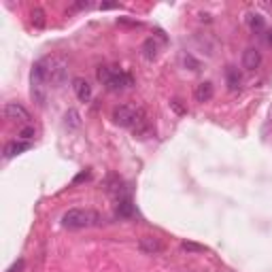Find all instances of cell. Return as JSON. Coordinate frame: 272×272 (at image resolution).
I'll return each mask as SVG.
<instances>
[{"label": "cell", "mask_w": 272, "mask_h": 272, "mask_svg": "<svg viewBox=\"0 0 272 272\" xmlns=\"http://www.w3.org/2000/svg\"><path fill=\"white\" fill-rule=\"evenodd\" d=\"M225 79H228V87L232 89H238V85H240V75H238V70L234 68V66H230L228 70H225Z\"/></svg>", "instance_id": "15"}, {"label": "cell", "mask_w": 272, "mask_h": 272, "mask_svg": "<svg viewBox=\"0 0 272 272\" xmlns=\"http://www.w3.org/2000/svg\"><path fill=\"white\" fill-rule=\"evenodd\" d=\"M181 249L187 251V253H206L204 244H198V242H192V240H183L181 242Z\"/></svg>", "instance_id": "17"}, {"label": "cell", "mask_w": 272, "mask_h": 272, "mask_svg": "<svg viewBox=\"0 0 272 272\" xmlns=\"http://www.w3.org/2000/svg\"><path fill=\"white\" fill-rule=\"evenodd\" d=\"M268 43L272 45V30H270V34H268Z\"/></svg>", "instance_id": "25"}, {"label": "cell", "mask_w": 272, "mask_h": 272, "mask_svg": "<svg viewBox=\"0 0 272 272\" xmlns=\"http://www.w3.org/2000/svg\"><path fill=\"white\" fill-rule=\"evenodd\" d=\"M85 179H89V172L85 170V172H81V175L75 179V183H81V181H85Z\"/></svg>", "instance_id": "23"}, {"label": "cell", "mask_w": 272, "mask_h": 272, "mask_svg": "<svg viewBox=\"0 0 272 272\" xmlns=\"http://www.w3.org/2000/svg\"><path fill=\"white\" fill-rule=\"evenodd\" d=\"M30 17H32V24L36 26V28H43L45 26V13L41 11V9H32Z\"/></svg>", "instance_id": "18"}, {"label": "cell", "mask_w": 272, "mask_h": 272, "mask_svg": "<svg viewBox=\"0 0 272 272\" xmlns=\"http://www.w3.org/2000/svg\"><path fill=\"white\" fill-rule=\"evenodd\" d=\"M170 106H172V108H175V111H177V113H185V108H183V106H181V104H179V100H172V102H170Z\"/></svg>", "instance_id": "22"}, {"label": "cell", "mask_w": 272, "mask_h": 272, "mask_svg": "<svg viewBox=\"0 0 272 272\" xmlns=\"http://www.w3.org/2000/svg\"><path fill=\"white\" fill-rule=\"evenodd\" d=\"M117 7H119L117 3H104V5H100V9H117Z\"/></svg>", "instance_id": "24"}, {"label": "cell", "mask_w": 272, "mask_h": 272, "mask_svg": "<svg viewBox=\"0 0 272 272\" xmlns=\"http://www.w3.org/2000/svg\"><path fill=\"white\" fill-rule=\"evenodd\" d=\"M141 111H143L141 106H132V104L115 106V111H113V121H115L117 125H121V128H130V130H132V125H134L136 119H139Z\"/></svg>", "instance_id": "5"}, {"label": "cell", "mask_w": 272, "mask_h": 272, "mask_svg": "<svg viewBox=\"0 0 272 272\" xmlns=\"http://www.w3.org/2000/svg\"><path fill=\"white\" fill-rule=\"evenodd\" d=\"M34 134H36V130L32 128V125H28V128H24V130L20 132V139H22V141H28V143H30V139H32Z\"/></svg>", "instance_id": "20"}, {"label": "cell", "mask_w": 272, "mask_h": 272, "mask_svg": "<svg viewBox=\"0 0 272 272\" xmlns=\"http://www.w3.org/2000/svg\"><path fill=\"white\" fill-rule=\"evenodd\" d=\"M141 53H143V58H145V60L153 62V60L158 58V53H160V45H158V41L153 39V36H151V39H147V41L143 43V47H141Z\"/></svg>", "instance_id": "12"}, {"label": "cell", "mask_w": 272, "mask_h": 272, "mask_svg": "<svg viewBox=\"0 0 272 272\" xmlns=\"http://www.w3.org/2000/svg\"><path fill=\"white\" fill-rule=\"evenodd\" d=\"M64 125H66L70 132H75V130L81 128V115H79L77 108H68V111H66V115H64Z\"/></svg>", "instance_id": "14"}, {"label": "cell", "mask_w": 272, "mask_h": 272, "mask_svg": "<svg viewBox=\"0 0 272 272\" xmlns=\"http://www.w3.org/2000/svg\"><path fill=\"white\" fill-rule=\"evenodd\" d=\"M3 113H5V119L7 121H20V123H26L30 119V113H28V108L22 106L20 102H7L5 108H3Z\"/></svg>", "instance_id": "6"}, {"label": "cell", "mask_w": 272, "mask_h": 272, "mask_svg": "<svg viewBox=\"0 0 272 272\" xmlns=\"http://www.w3.org/2000/svg\"><path fill=\"white\" fill-rule=\"evenodd\" d=\"M72 92H75V96L79 98L81 102H89V100H92V96H94L92 85H89L85 79H81V77L72 79Z\"/></svg>", "instance_id": "7"}, {"label": "cell", "mask_w": 272, "mask_h": 272, "mask_svg": "<svg viewBox=\"0 0 272 272\" xmlns=\"http://www.w3.org/2000/svg\"><path fill=\"white\" fill-rule=\"evenodd\" d=\"M247 24H249V28L253 30V32H259V30H264V26H266V22H264V17L261 15H247Z\"/></svg>", "instance_id": "16"}, {"label": "cell", "mask_w": 272, "mask_h": 272, "mask_svg": "<svg viewBox=\"0 0 272 272\" xmlns=\"http://www.w3.org/2000/svg\"><path fill=\"white\" fill-rule=\"evenodd\" d=\"M139 249L143 253H147V255H158V253L164 251V244H162V240L156 238V236H143L139 240Z\"/></svg>", "instance_id": "8"}, {"label": "cell", "mask_w": 272, "mask_h": 272, "mask_svg": "<svg viewBox=\"0 0 272 272\" xmlns=\"http://www.w3.org/2000/svg\"><path fill=\"white\" fill-rule=\"evenodd\" d=\"M117 217H121V219H130L134 217V204H132V198H119V202H117Z\"/></svg>", "instance_id": "13"}, {"label": "cell", "mask_w": 272, "mask_h": 272, "mask_svg": "<svg viewBox=\"0 0 272 272\" xmlns=\"http://www.w3.org/2000/svg\"><path fill=\"white\" fill-rule=\"evenodd\" d=\"M45 68H47V81L53 87H62L68 81V62L60 56L45 58Z\"/></svg>", "instance_id": "4"}, {"label": "cell", "mask_w": 272, "mask_h": 272, "mask_svg": "<svg viewBox=\"0 0 272 272\" xmlns=\"http://www.w3.org/2000/svg\"><path fill=\"white\" fill-rule=\"evenodd\" d=\"M96 77L108 92H123V89L132 87V83H134L132 75H128V72H123V70L111 68V66H98Z\"/></svg>", "instance_id": "1"}, {"label": "cell", "mask_w": 272, "mask_h": 272, "mask_svg": "<svg viewBox=\"0 0 272 272\" xmlns=\"http://www.w3.org/2000/svg\"><path fill=\"white\" fill-rule=\"evenodd\" d=\"M89 7H92V3H87L85 0V3H75L70 7V11H81V9H89Z\"/></svg>", "instance_id": "21"}, {"label": "cell", "mask_w": 272, "mask_h": 272, "mask_svg": "<svg viewBox=\"0 0 272 272\" xmlns=\"http://www.w3.org/2000/svg\"><path fill=\"white\" fill-rule=\"evenodd\" d=\"M47 68H45V62L39 60L30 70V96L39 106H45V102H47Z\"/></svg>", "instance_id": "3"}, {"label": "cell", "mask_w": 272, "mask_h": 272, "mask_svg": "<svg viewBox=\"0 0 272 272\" xmlns=\"http://www.w3.org/2000/svg\"><path fill=\"white\" fill-rule=\"evenodd\" d=\"M215 96V89H213V83L211 81H204V83H200L196 87V92H194V98H196V102H208L211 98Z\"/></svg>", "instance_id": "11"}, {"label": "cell", "mask_w": 272, "mask_h": 272, "mask_svg": "<svg viewBox=\"0 0 272 272\" xmlns=\"http://www.w3.org/2000/svg\"><path fill=\"white\" fill-rule=\"evenodd\" d=\"M60 221L68 230H83V228H92V225L100 223V215L89 211V208H68L62 215Z\"/></svg>", "instance_id": "2"}, {"label": "cell", "mask_w": 272, "mask_h": 272, "mask_svg": "<svg viewBox=\"0 0 272 272\" xmlns=\"http://www.w3.org/2000/svg\"><path fill=\"white\" fill-rule=\"evenodd\" d=\"M183 64L189 66V70H200V62L192 58V53H185L183 56Z\"/></svg>", "instance_id": "19"}, {"label": "cell", "mask_w": 272, "mask_h": 272, "mask_svg": "<svg viewBox=\"0 0 272 272\" xmlns=\"http://www.w3.org/2000/svg\"><path fill=\"white\" fill-rule=\"evenodd\" d=\"M242 66L247 68V70L259 68L261 66V53H259V49H255V47L244 49V53H242Z\"/></svg>", "instance_id": "9"}, {"label": "cell", "mask_w": 272, "mask_h": 272, "mask_svg": "<svg viewBox=\"0 0 272 272\" xmlns=\"http://www.w3.org/2000/svg\"><path fill=\"white\" fill-rule=\"evenodd\" d=\"M30 147H32V143H28V141H11V143L5 145V158L11 160L15 156H20V153L28 151Z\"/></svg>", "instance_id": "10"}]
</instances>
